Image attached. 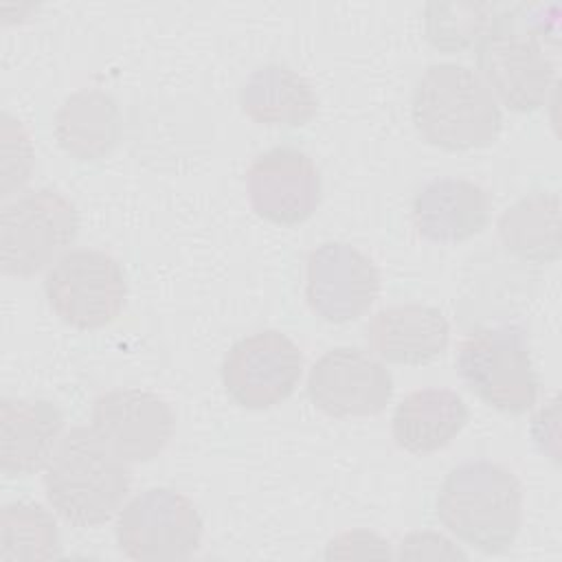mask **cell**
<instances>
[{
    "label": "cell",
    "mask_w": 562,
    "mask_h": 562,
    "mask_svg": "<svg viewBox=\"0 0 562 562\" xmlns=\"http://www.w3.org/2000/svg\"><path fill=\"white\" fill-rule=\"evenodd\" d=\"M544 4H501L476 44L483 81L514 112L544 105L555 81V29H547Z\"/></svg>",
    "instance_id": "1"
},
{
    "label": "cell",
    "mask_w": 562,
    "mask_h": 562,
    "mask_svg": "<svg viewBox=\"0 0 562 562\" xmlns=\"http://www.w3.org/2000/svg\"><path fill=\"white\" fill-rule=\"evenodd\" d=\"M441 525L468 547L505 553L522 525V485L512 470L485 459L454 465L437 494Z\"/></svg>",
    "instance_id": "2"
},
{
    "label": "cell",
    "mask_w": 562,
    "mask_h": 562,
    "mask_svg": "<svg viewBox=\"0 0 562 562\" xmlns=\"http://www.w3.org/2000/svg\"><path fill=\"white\" fill-rule=\"evenodd\" d=\"M411 114L419 136L448 151L487 147L503 127V114L483 77L452 61L432 64L417 79Z\"/></svg>",
    "instance_id": "3"
},
{
    "label": "cell",
    "mask_w": 562,
    "mask_h": 562,
    "mask_svg": "<svg viewBox=\"0 0 562 562\" xmlns=\"http://www.w3.org/2000/svg\"><path fill=\"white\" fill-rule=\"evenodd\" d=\"M42 481L57 516L75 527H97L121 509L132 472L92 428L75 426L59 439Z\"/></svg>",
    "instance_id": "4"
},
{
    "label": "cell",
    "mask_w": 562,
    "mask_h": 562,
    "mask_svg": "<svg viewBox=\"0 0 562 562\" xmlns=\"http://www.w3.org/2000/svg\"><path fill=\"white\" fill-rule=\"evenodd\" d=\"M457 371L496 411L520 415L536 404L540 384L520 327H481L465 336L457 351Z\"/></svg>",
    "instance_id": "5"
},
{
    "label": "cell",
    "mask_w": 562,
    "mask_h": 562,
    "mask_svg": "<svg viewBox=\"0 0 562 562\" xmlns=\"http://www.w3.org/2000/svg\"><path fill=\"white\" fill-rule=\"evenodd\" d=\"M79 233L75 204L50 187L20 193L0 213L2 272L33 277L57 261Z\"/></svg>",
    "instance_id": "6"
},
{
    "label": "cell",
    "mask_w": 562,
    "mask_h": 562,
    "mask_svg": "<svg viewBox=\"0 0 562 562\" xmlns=\"http://www.w3.org/2000/svg\"><path fill=\"white\" fill-rule=\"evenodd\" d=\"M50 310L75 329L110 325L123 310L127 281L121 263L97 248L66 250L46 272Z\"/></svg>",
    "instance_id": "7"
},
{
    "label": "cell",
    "mask_w": 562,
    "mask_h": 562,
    "mask_svg": "<svg viewBox=\"0 0 562 562\" xmlns=\"http://www.w3.org/2000/svg\"><path fill=\"white\" fill-rule=\"evenodd\" d=\"M195 505L171 487H149L116 516V544L132 560H187L202 540Z\"/></svg>",
    "instance_id": "8"
},
{
    "label": "cell",
    "mask_w": 562,
    "mask_h": 562,
    "mask_svg": "<svg viewBox=\"0 0 562 562\" xmlns=\"http://www.w3.org/2000/svg\"><path fill=\"white\" fill-rule=\"evenodd\" d=\"M303 373L299 345L277 331L261 329L239 338L222 362V382L235 404L263 411L288 400Z\"/></svg>",
    "instance_id": "9"
},
{
    "label": "cell",
    "mask_w": 562,
    "mask_h": 562,
    "mask_svg": "<svg viewBox=\"0 0 562 562\" xmlns=\"http://www.w3.org/2000/svg\"><path fill=\"white\" fill-rule=\"evenodd\" d=\"M380 294L375 263L347 241H325L307 255L305 299L327 323L360 318Z\"/></svg>",
    "instance_id": "10"
},
{
    "label": "cell",
    "mask_w": 562,
    "mask_h": 562,
    "mask_svg": "<svg viewBox=\"0 0 562 562\" xmlns=\"http://www.w3.org/2000/svg\"><path fill=\"white\" fill-rule=\"evenodd\" d=\"M307 395L329 417L378 415L391 402L393 378L371 353L334 347L312 364Z\"/></svg>",
    "instance_id": "11"
},
{
    "label": "cell",
    "mask_w": 562,
    "mask_h": 562,
    "mask_svg": "<svg viewBox=\"0 0 562 562\" xmlns=\"http://www.w3.org/2000/svg\"><path fill=\"white\" fill-rule=\"evenodd\" d=\"M90 428L123 461H151L169 443L176 426L171 406L145 389H112L92 404Z\"/></svg>",
    "instance_id": "12"
},
{
    "label": "cell",
    "mask_w": 562,
    "mask_h": 562,
    "mask_svg": "<svg viewBox=\"0 0 562 562\" xmlns=\"http://www.w3.org/2000/svg\"><path fill=\"white\" fill-rule=\"evenodd\" d=\"M246 191L257 215L274 224H301L321 204V173L296 147H272L259 154L246 173Z\"/></svg>",
    "instance_id": "13"
},
{
    "label": "cell",
    "mask_w": 562,
    "mask_h": 562,
    "mask_svg": "<svg viewBox=\"0 0 562 562\" xmlns=\"http://www.w3.org/2000/svg\"><path fill=\"white\" fill-rule=\"evenodd\" d=\"M364 331L375 356L408 367L437 360L450 340L448 318L437 307L422 303L382 307L371 316Z\"/></svg>",
    "instance_id": "14"
},
{
    "label": "cell",
    "mask_w": 562,
    "mask_h": 562,
    "mask_svg": "<svg viewBox=\"0 0 562 562\" xmlns=\"http://www.w3.org/2000/svg\"><path fill=\"white\" fill-rule=\"evenodd\" d=\"M64 430L61 411L40 397H2L0 402V470L26 476L46 468Z\"/></svg>",
    "instance_id": "15"
},
{
    "label": "cell",
    "mask_w": 562,
    "mask_h": 562,
    "mask_svg": "<svg viewBox=\"0 0 562 562\" xmlns=\"http://www.w3.org/2000/svg\"><path fill=\"white\" fill-rule=\"evenodd\" d=\"M487 220V191L465 178H435L413 198L415 228L430 241L470 239L485 228Z\"/></svg>",
    "instance_id": "16"
},
{
    "label": "cell",
    "mask_w": 562,
    "mask_h": 562,
    "mask_svg": "<svg viewBox=\"0 0 562 562\" xmlns=\"http://www.w3.org/2000/svg\"><path fill=\"white\" fill-rule=\"evenodd\" d=\"M53 130L59 147L72 158L101 160L121 143V108L112 94L99 88H81L61 101Z\"/></svg>",
    "instance_id": "17"
},
{
    "label": "cell",
    "mask_w": 562,
    "mask_h": 562,
    "mask_svg": "<svg viewBox=\"0 0 562 562\" xmlns=\"http://www.w3.org/2000/svg\"><path fill=\"white\" fill-rule=\"evenodd\" d=\"M470 411L463 397L450 389H417L395 408L391 432L400 448L428 454L448 446L468 424Z\"/></svg>",
    "instance_id": "18"
},
{
    "label": "cell",
    "mask_w": 562,
    "mask_h": 562,
    "mask_svg": "<svg viewBox=\"0 0 562 562\" xmlns=\"http://www.w3.org/2000/svg\"><path fill=\"white\" fill-rule=\"evenodd\" d=\"M239 105L259 125L301 127L314 119L318 99L301 72L274 61L250 72L239 90Z\"/></svg>",
    "instance_id": "19"
},
{
    "label": "cell",
    "mask_w": 562,
    "mask_h": 562,
    "mask_svg": "<svg viewBox=\"0 0 562 562\" xmlns=\"http://www.w3.org/2000/svg\"><path fill=\"white\" fill-rule=\"evenodd\" d=\"M498 237L505 250L529 263H551L560 257V195L533 191L498 217Z\"/></svg>",
    "instance_id": "20"
},
{
    "label": "cell",
    "mask_w": 562,
    "mask_h": 562,
    "mask_svg": "<svg viewBox=\"0 0 562 562\" xmlns=\"http://www.w3.org/2000/svg\"><path fill=\"white\" fill-rule=\"evenodd\" d=\"M61 551L53 514L35 501H11L0 518V562L50 560Z\"/></svg>",
    "instance_id": "21"
},
{
    "label": "cell",
    "mask_w": 562,
    "mask_h": 562,
    "mask_svg": "<svg viewBox=\"0 0 562 562\" xmlns=\"http://www.w3.org/2000/svg\"><path fill=\"white\" fill-rule=\"evenodd\" d=\"M501 4L494 2H428L424 31L443 53H461L481 42Z\"/></svg>",
    "instance_id": "22"
},
{
    "label": "cell",
    "mask_w": 562,
    "mask_h": 562,
    "mask_svg": "<svg viewBox=\"0 0 562 562\" xmlns=\"http://www.w3.org/2000/svg\"><path fill=\"white\" fill-rule=\"evenodd\" d=\"M33 169V147L26 130L11 114H2V198L20 189Z\"/></svg>",
    "instance_id": "23"
},
{
    "label": "cell",
    "mask_w": 562,
    "mask_h": 562,
    "mask_svg": "<svg viewBox=\"0 0 562 562\" xmlns=\"http://www.w3.org/2000/svg\"><path fill=\"white\" fill-rule=\"evenodd\" d=\"M400 558L406 560H450L461 558L465 560V553L457 549L446 536L435 531H413L404 536L400 544Z\"/></svg>",
    "instance_id": "24"
},
{
    "label": "cell",
    "mask_w": 562,
    "mask_h": 562,
    "mask_svg": "<svg viewBox=\"0 0 562 562\" xmlns=\"http://www.w3.org/2000/svg\"><path fill=\"white\" fill-rule=\"evenodd\" d=\"M373 555H389V542L373 531H345L336 536L325 558H373Z\"/></svg>",
    "instance_id": "25"
}]
</instances>
